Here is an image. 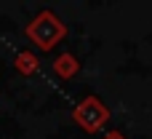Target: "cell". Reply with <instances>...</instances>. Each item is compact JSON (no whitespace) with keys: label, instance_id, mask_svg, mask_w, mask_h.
Segmentation results:
<instances>
[{"label":"cell","instance_id":"6da1fadb","mask_svg":"<svg viewBox=\"0 0 152 139\" xmlns=\"http://www.w3.org/2000/svg\"><path fill=\"white\" fill-rule=\"evenodd\" d=\"M27 35L37 43V46H43V48H51L56 40H59V35H64V27L53 19V13H43V16H37L29 27H27Z\"/></svg>","mask_w":152,"mask_h":139}]
</instances>
